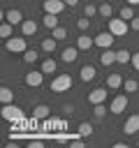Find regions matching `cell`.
<instances>
[{
	"label": "cell",
	"instance_id": "cell-29",
	"mask_svg": "<svg viewBox=\"0 0 139 148\" xmlns=\"http://www.w3.org/2000/svg\"><path fill=\"white\" fill-rule=\"evenodd\" d=\"M51 37H56V39L60 42V39H65V37H67V30H65L63 25H58V28H53V30H51Z\"/></svg>",
	"mask_w": 139,
	"mask_h": 148
},
{
	"label": "cell",
	"instance_id": "cell-28",
	"mask_svg": "<svg viewBox=\"0 0 139 148\" xmlns=\"http://www.w3.org/2000/svg\"><path fill=\"white\" fill-rule=\"evenodd\" d=\"M76 28H79L81 32H86V30L90 28V18H88V16H81V18H76Z\"/></svg>",
	"mask_w": 139,
	"mask_h": 148
},
{
	"label": "cell",
	"instance_id": "cell-7",
	"mask_svg": "<svg viewBox=\"0 0 139 148\" xmlns=\"http://www.w3.org/2000/svg\"><path fill=\"white\" fill-rule=\"evenodd\" d=\"M65 7H67V5H65V0H44V2H42L44 14H60Z\"/></svg>",
	"mask_w": 139,
	"mask_h": 148
},
{
	"label": "cell",
	"instance_id": "cell-15",
	"mask_svg": "<svg viewBox=\"0 0 139 148\" xmlns=\"http://www.w3.org/2000/svg\"><path fill=\"white\" fill-rule=\"evenodd\" d=\"M37 32V23L32 21V18H25L23 23H21V35L23 37H30V35H35Z\"/></svg>",
	"mask_w": 139,
	"mask_h": 148
},
{
	"label": "cell",
	"instance_id": "cell-12",
	"mask_svg": "<svg viewBox=\"0 0 139 148\" xmlns=\"http://www.w3.org/2000/svg\"><path fill=\"white\" fill-rule=\"evenodd\" d=\"M79 51H81L79 46H67V49H63V56H60L63 62H74V60L79 58Z\"/></svg>",
	"mask_w": 139,
	"mask_h": 148
},
{
	"label": "cell",
	"instance_id": "cell-21",
	"mask_svg": "<svg viewBox=\"0 0 139 148\" xmlns=\"http://www.w3.org/2000/svg\"><path fill=\"white\" fill-rule=\"evenodd\" d=\"M56 42H58L56 37H44L42 39V51L44 53H53L56 51Z\"/></svg>",
	"mask_w": 139,
	"mask_h": 148
},
{
	"label": "cell",
	"instance_id": "cell-26",
	"mask_svg": "<svg viewBox=\"0 0 139 148\" xmlns=\"http://www.w3.org/2000/svg\"><path fill=\"white\" fill-rule=\"evenodd\" d=\"M130 60H132V53H130L127 49H120V51H116V62L125 65V62H130Z\"/></svg>",
	"mask_w": 139,
	"mask_h": 148
},
{
	"label": "cell",
	"instance_id": "cell-25",
	"mask_svg": "<svg viewBox=\"0 0 139 148\" xmlns=\"http://www.w3.org/2000/svg\"><path fill=\"white\" fill-rule=\"evenodd\" d=\"M118 16L125 18V21H132V18H134V9H132V5H123L120 12H118Z\"/></svg>",
	"mask_w": 139,
	"mask_h": 148
},
{
	"label": "cell",
	"instance_id": "cell-34",
	"mask_svg": "<svg viewBox=\"0 0 139 148\" xmlns=\"http://www.w3.org/2000/svg\"><path fill=\"white\" fill-rule=\"evenodd\" d=\"M130 62H132V67L139 72V51H137V53H132V60H130Z\"/></svg>",
	"mask_w": 139,
	"mask_h": 148
},
{
	"label": "cell",
	"instance_id": "cell-31",
	"mask_svg": "<svg viewBox=\"0 0 139 148\" xmlns=\"http://www.w3.org/2000/svg\"><path fill=\"white\" fill-rule=\"evenodd\" d=\"M79 134H81V136H90V134H93V125H90V123H81V125H79Z\"/></svg>",
	"mask_w": 139,
	"mask_h": 148
},
{
	"label": "cell",
	"instance_id": "cell-11",
	"mask_svg": "<svg viewBox=\"0 0 139 148\" xmlns=\"http://www.w3.org/2000/svg\"><path fill=\"white\" fill-rule=\"evenodd\" d=\"M86 99H88V104H102V102L107 99V88H95V90H90Z\"/></svg>",
	"mask_w": 139,
	"mask_h": 148
},
{
	"label": "cell",
	"instance_id": "cell-32",
	"mask_svg": "<svg viewBox=\"0 0 139 148\" xmlns=\"http://www.w3.org/2000/svg\"><path fill=\"white\" fill-rule=\"evenodd\" d=\"M95 14H97V7H95V5H90V2H88V5H83V16L93 18Z\"/></svg>",
	"mask_w": 139,
	"mask_h": 148
},
{
	"label": "cell",
	"instance_id": "cell-23",
	"mask_svg": "<svg viewBox=\"0 0 139 148\" xmlns=\"http://www.w3.org/2000/svg\"><path fill=\"white\" fill-rule=\"evenodd\" d=\"M37 58H39V51L37 49H25L23 51V62H37Z\"/></svg>",
	"mask_w": 139,
	"mask_h": 148
},
{
	"label": "cell",
	"instance_id": "cell-37",
	"mask_svg": "<svg viewBox=\"0 0 139 148\" xmlns=\"http://www.w3.org/2000/svg\"><path fill=\"white\" fill-rule=\"evenodd\" d=\"M70 146H72V148H83V143H81V141H70Z\"/></svg>",
	"mask_w": 139,
	"mask_h": 148
},
{
	"label": "cell",
	"instance_id": "cell-40",
	"mask_svg": "<svg viewBox=\"0 0 139 148\" xmlns=\"http://www.w3.org/2000/svg\"><path fill=\"white\" fill-rule=\"evenodd\" d=\"M137 146H139V141H137Z\"/></svg>",
	"mask_w": 139,
	"mask_h": 148
},
{
	"label": "cell",
	"instance_id": "cell-30",
	"mask_svg": "<svg viewBox=\"0 0 139 148\" xmlns=\"http://www.w3.org/2000/svg\"><path fill=\"white\" fill-rule=\"evenodd\" d=\"M104 113H107L104 102H102V104H93V116H95V118H104Z\"/></svg>",
	"mask_w": 139,
	"mask_h": 148
},
{
	"label": "cell",
	"instance_id": "cell-2",
	"mask_svg": "<svg viewBox=\"0 0 139 148\" xmlns=\"http://www.w3.org/2000/svg\"><path fill=\"white\" fill-rule=\"evenodd\" d=\"M72 83H74V81H72L70 74H58V76L51 81V90H53V92H65V90L72 88Z\"/></svg>",
	"mask_w": 139,
	"mask_h": 148
},
{
	"label": "cell",
	"instance_id": "cell-6",
	"mask_svg": "<svg viewBox=\"0 0 139 148\" xmlns=\"http://www.w3.org/2000/svg\"><path fill=\"white\" fill-rule=\"evenodd\" d=\"M42 81H44V72H42V69L25 72V76H23V83H25V86H30V88H37V86H42Z\"/></svg>",
	"mask_w": 139,
	"mask_h": 148
},
{
	"label": "cell",
	"instance_id": "cell-24",
	"mask_svg": "<svg viewBox=\"0 0 139 148\" xmlns=\"http://www.w3.org/2000/svg\"><path fill=\"white\" fill-rule=\"evenodd\" d=\"M97 14H100L102 18H111V14H114V7H111L109 2H102V5L97 7Z\"/></svg>",
	"mask_w": 139,
	"mask_h": 148
},
{
	"label": "cell",
	"instance_id": "cell-38",
	"mask_svg": "<svg viewBox=\"0 0 139 148\" xmlns=\"http://www.w3.org/2000/svg\"><path fill=\"white\" fill-rule=\"evenodd\" d=\"M65 5H67V7H76V5H79V0H65Z\"/></svg>",
	"mask_w": 139,
	"mask_h": 148
},
{
	"label": "cell",
	"instance_id": "cell-39",
	"mask_svg": "<svg viewBox=\"0 0 139 148\" xmlns=\"http://www.w3.org/2000/svg\"><path fill=\"white\" fill-rule=\"evenodd\" d=\"M127 5H139V0H125Z\"/></svg>",
	"mask_w": 139,
	"mask_h": 148
},
{
	"label": "cell",
	"instance_id": "cell-10",
	"mask_svg": "<svg viewBox=\"0 0 139 148\" xmlns=\"http://www.w3.org/2000/svg\"><path fill=\"white\" fill-rule=\"evenodd\" d=\"M2 18H5V21H9L12 25H21V23L25 21L21 9H7V12H2Z\"/></svg>",
	"mask_w": 139,
	"mask_h": 148
},
{
	"label": "cell",
	"instance_id": "cell-22",
	"mask_svg": "<svg viewBox=\"0 0 139 148\" xmlns=\"http://www.w3.org/2000/svg\"><path fill=\"white\" fill-rule=\"evenodd\" d=\"M42 23L49 28V30H53V28H58V14H44V18H42Z\"/></svg>",
	"mask_w": 139,
	"mask_h": 148
},
{
	"label": "cell",
	"instance_id": "cell-17",
	"mask_svg": "<svg viewBox=\"0 0 139 148\" xmlns=\"http://www.w3.org/2000/svg\"><path fill=\"white\" fill-rule=\"evenodd\" d=\"M49 113H51V109H49L46 104H37V106L32 109V118H37V120H42V118H49Z\"/></svg>",
	"mask_w": 139,
	"mask_h": 148
},
{
	"label": "cell",
	"instance_id": "cell-27",
	"mask_svg": "<svg viewBox=\"0 0 139 148\" xmlns=\"http://www.w3.org/2000/svg\"><path fill=\"white\" fill-rule=\"evenodd\" d=\"M12 32H14V25H12L9 21H5V23L0 25V37H5V39H9V37H12Z\"/></svg>",
	"mask_w": 139,
	"mask_h": 148
},
{
	"label": "cell",
	"instance_id": "cell-4",
	"mask_svg": "<svg viewBox=\"0 0 139 148\" xmlns=\"http://www.w3.org/2000/svg\"><path fill=\"white\" fill-rule=\"evenodd\" d=\"M5 49H7L9 53H23V51L28 49L25 37H9V39H5Z\"/></svg>",
	"mask_w": 139,
	"mask_h": 148
},
{
	"label": "cell",
	"instance_id": "cell-8",
	"mask_svg": "<svg viewBox=\"0 0 139 148\" xmlns=\"http://www.w3.org/2000/svg\"><path fill=\"white\" fill-rule=\"evenodd\" d=\"M114 39H116V35L114 32H97L95 35V46H100V49H111V44H114Z\"/></svg>",
	"mask_w": 139,
	"mask_h": 148
},
{
	"label": "cell",
	"instance_id": "cell-3",
	"mask_svg": "<svg viewBox=\"0 0 139 148\" xmlns=\"http://www.w3.org/2000/svg\"><path fill=\"white\" fill-rule=\"evenodd\" d=\"M2 118L9 120V123H21L23 120V111L16 104H5L2 106Z\"/></svg>",
	"mask_w": 139,
	"mask_h": 148
},
{
	"label": "cell",
	"instance_id": "cell-5",
	"mask_svg": "<svg viewBox=\"0 0 139 148\" xmlns=\"http://www.w3.org/2000/svg\"><path fill=\"white\" fill-rule=\"evenodd\" d=\"M127 104H130L127 95H116V97L111 99V104H109V111H111L114 116H120V113L127 109Z\"/></svg>",
	"mask_w": 139,
	"mask_h": 148
},
{
	"label": "cell",
	"instance_id": "cell-19",
	"mask_svg": "<svg viewBox=\"0 0 139 148\" xmlns=\"http://www.w3.org/2000/svg\"><path fill=\"white\" fill-rule=\"evenodd\" d=\"M120 86H123V76H120V74H109V76H107V88L116 90V88H120Z\"/></svg>",
	"mask_w": 139,
	"mask_h": 148
},
{
	"label": "cell",
	"instance_id": "cell-36",
	"mask_svg": "<svg viewBox=\"0 0 139 148\" xmlns=\"http://www.w3.org/2000/svg\"><path fill=\"white\" fill-rule=\"evenodd\" d=\"M63 111H65V116H72V113H74V106H72V104H65Z\"/></svg>",
	"mask_w": 139,
	"mask_h": 148
},
{
	"label": "cell",
	"instance_id": "cell-33",
	"mask_svg": "<svg viewBox=\"0 0 139 148\" xmlns=\"http://www.w3.org/2000/svg\"><path fill=\"white\" fill-rule=\"evenodd\" d=\"M137 88H139V83L134 79H127L125 81V92H137Z\"/></svg>",
	"mask_w": 139,
	"mask_h": 148
},
{
	"label": "cell",
	"instance_id": "cell-1",
	"mask_svg": "<svg viewBox=\"0 0 139 148\" xmlns=\"http://www.w3.org/2000/svg\"><path fill=\"white\" fill-rule=\"evenodd\" d=\"M107 30H109V32H114L116 37H123V35L130 30V25H127V21H125V18H120V16H118V18H109V21H107Z\"/></svg>",
	"mask_w": 139,
	"mask_h": 148
},
{
	"label": "cell",
	"instance_id": "cell-14",
	"mask_svg": "<svg viewBox=\"0 0 139 148\" xmlns=\"http://www.w3.org/2000/svg\"><path fill=\"white\" fill-rule=\"evenodd\" d=\"M95 76H97V72H95V67H93V65H83V67L79 69V79H81V81H86V83H88V81H93Z\"/></svg>",
	"mask_w": 139,
	"mask_h": 148
},
{
	"label": "cell",
	"instance_id": "cell-16",
	"mask_svg": "<svg viewBox=\"0 0 139 148\" xmlns=\"http://www.w3.org/2000/svg\"><path fill=\"white\" fill-rule=\"evenodd\" d=\"M76 46H79L81 51H88L90 46H95V37H88V35L83 32V35H79V37H76Z\"/></svg>",
	"mask_w": 139,
	"mask_h": 148
},
{
	"label": "cell",
	"instance_id": "cell-9",
	"mask_svg": "<svg viewBox=\"0 0 139 148\" xmlns=\"http://www.w3.org/2000/svg\"><path fill=\"white\" fill-rule=\"evenodd\" d=\"M139 132V113H134V116H130L125 123H123V134H127V136H132V134H137Z\"/></svg>",
	"mask_w": 139,
	"mask_h": 148
},
{
	"label": "cell",
	"instance_id": "cell-35",
	"mask_svg": "<svg viewBox=\"0 0 139 148\" xmlns=\"http://www.w3.org/2000/svg\"><path fill=\"white\" fill-rule=\"evenodd\" d=\"M130 30H137V32H139V16H134V18L130 21Z\"/></svg>",
	"mask_w": 139,
	"mask_h": 148
},
{
	"label": "cell",
	"instance_id": "cell-18",
	"mask_svg": "<svg viewBox=\"0 0 139 148\" xmlns=\"http://www.w3.org/2000/svg\"><path fill=\"white\" fill-rule=\"evenodd\" d=\"M56 67H58V62H56L53 58H44V60H42V67H39V69H42L44 74H53V72H56Z\"/></svg>",
	"mask_w": 139,
	"mask_h": 148
},
{
	"label": "cell",
	"instance_id": "cell-20",
	"mask_svg": "<svg viewBox=\"0 0 139 148\" xmlns=\"http://www.w3.org/2000/svg\"><path fill=\"white\" fill-rule=\"evenodd\" d=\"M0 102H2V104H12V102H14V90L7 88V86H2V88H0Z\"/></svg>",
	"mask_w": 139,
	"mask_h": 148
},
{
	"label": "cell",
	"instance_id": "cell-13",
	"mask_svg": "<svg viewBox=\"0 0 139 148\" xmlns=\"http://www.w3.org/2000/svg\"><path fill=\"white\" fill-rule=\"evenodd\" d=\"M114 62H116V51H111V49H102V53H100V65L109 67V65H114Z\"/></svg>",
	"mask_w": 139,
	"mask_h": 148
}]
</instances>
